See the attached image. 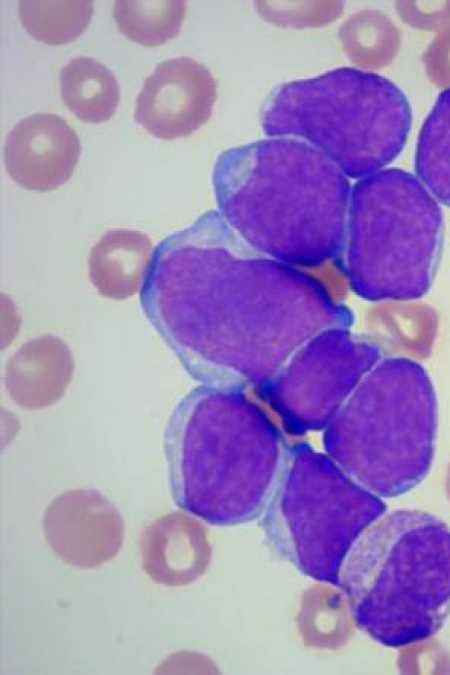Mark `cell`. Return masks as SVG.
Returning <instances> with one entry per match:
<instances>
[{
	"label": "cell",
	"instance_id": "obj_1",
	"mask_svg": "<svg viewBox=\"0 0 450 675\" xmlns=\"http://www.w3.org/2000/svg\"><path fill=\"white\" fill-rule=\"evenodd\" d=\"M338 586L376 642L401 647L433 636L450 613V527L420 510L382 515L349 552Z\"/></svg>",
	"mask_w": 450,
	"mask_h": 675
},
{
	"label": "cell",
	"instance_id": "obj_2",
	"mask_svg": "<svg viewBox=\"0 0 450 675\" xmlns=\"http://www.w3.org/2000/svg\"><path fill=\"white\" fill-rule=\"evenodd\" d=\"M329 457L380 498L402 495L427 476L437 402L423 366L408 358L375 364L331 421Z\"/></svg>",
	"mask_w": 450,
	"mask_h": 675
},
{
	"label": "cell",
	"instance_id": "obj_3",
	"mask_svg": "<svg viewBox=\"0 0 450 675\" xmlns=\"http://www.w3.org/2000/svg\"><path fill=\"white\" fill-rule=\"evenodd\" d=\"M213 185L227 220L254 237H322L339 245L349 182L323 152L294 139H265L219 155Z\"/></svg>",
	"mask_w": 450,
	"mask_h": 675
},
{
	"label": "cell",
	"instance_id": "obj_4",
	"mask_svg": "<svg viewBox=\"0 0 450 675\" xmlns=\"http://www.w3.org/2000/svg\"><path fill=\"white\" fill-rule=\"evenodd\" d=\"M268 136L301 137L346 175L380 171L403 150L411 128L408 99L389 79L351 67L277 87L261 110Z\"/></svg>",
	"mask_w": 450,
	"mask_h": 675
},
{
	"label": "cell",
	"instance_id": "obj_5",
	"mask_svg": "<svg viewBox=\"0 0 450 675\" xmlns=\"http://www.w3.org/2000/svg\"><path fill=\"white\" fill-rule=\"evenodd\" d=\"M439 202L413 174L380 170L358 181L348 217V270L371 300H413L430 288L442 242Z\"/></svg>",
	"mask_w": 450,
	"mask_h": 675
},
{
	"label": "cell",
	"instance_id": "obj_6",
	"mask_svg": "<svg viewBox=\"0 0 450 675\" xmlns=\"http://www.w3.org/2000/svg\"><path fill=\"white\" fill-rule=\"evenodd\" d=\"M386 509L330 457L296 447L285 451L260 516L278 554L305 576L338 585L349 552Z\"/></svg>",
	"mask_w": 450,
	"mask_h": 675
},
{
	"label": "cell",
	"instance_id": "obj_7",
	"mask_svg": "<svg viewBox=\"0 0 450 675\" xmlns=\"http://www.w3.org/2000/svg\"><path fill=\"white\" fill-rule=\"evenodd\" d=\"M242 444L216 426L204 389L187 395L165 433L175 503L213 525H235L262 513L285 451L278 442Z\"/></svg>",
	"mask_w": 450,
	"mask_h": 675
},
{
	"label": "cell",
	"instance_id": "obj_8",
	"mask_svg": "<svg viewBox=\"0 0 450 675\" xmlns=\"http://www.w3.org/2000/svg\"><path fill=\"white\" fill-rule=\"evenodd\" d=\"M216 98L210 71L192 58L175 57L158 64L144 80L134 118L157 138H182L208 121Z\"/></svg>",
	"mask_w": 450,
	"mask_h": 675
},
{
	"label": "cell",
	"instance_id": "obj_9",
	"mask_svg": "<svg viewBox=\"0 0 450 675\" xmlns=\"http://www.w3.org/2000/svg\"><path fill=\"white\" fill-rule=\"evenodd\" d=\"M80 152L76 132L62 117L36 113L18 122L7 135L4 165L19 186L51 191L73 176Z\"/></svg>",
	"mask_w": 450,
	"mask_h": 675
},
{
	"label": "cell",
	"instance_id": "obj_10",
	"mask_svg": "<svg viewBox=\"0 0 450 675\" xmlns=\"http://www.w3.org/2000/svg\"><path fill=\"white\" fill-rule=\"evenodd\" d=\"M46 542L65 563L94 568L120 551L124 528L121 518L95 495H69L59 500L44 521Z\"/></svg>",
	"mask_w": 450,
	"mask_h": 675
},
{
	"label": "cell",
	"instance_id": "obj_11",
	"mask_svg": "<svg viewBox=\"0 0 450 675\" xmlns=\"http://www.w3.org/2000/svg\"><path fill=\"white\" fill-rule=\"evenodd\" d=\"M142 567L152 581L165 586L186 584L206 568L210 548L202 528L178 515L150 525L140 539Z\"/></svg>",
	"mask_w": 450,
	"mask_h": 675
},
{
	"label": "cell",
	"instance_id": "obj_12",
	"mask_svg": "<svg viewBox=\"0 0 450 675\" xmlns=\"http://www.w3.org/2000/svg\"><path fill=\"white\" fill-rule=\"evenodd\" d=\"M152 254L153 245L146 234L130 229L109 230L90 251V280L104 297H131L142 288Z\"/></svg>",
	"mask_w": 450,
	"mask_h": 675
},
{
	"label": "cell",
	"instance_id": "obj_13",
	"mask_svg": "<svg viewBox=\"0 0 450 675\" xmlns=\"http://www.w3.org/2000/svg\"><path fill=\"white\" fill-rule=\"evenodd\" d=\"M65 106L81 121L102 123L116 112L120 88L113 72L94 58L80 56L60 71Z\"/></svg>",
	"mask_w": 450,
	"mask_h": 675
},
{
	"label": "cell",
	"instance_id": "obj_14",
	"mask_svg": "<svg viewBox=\"0 0 450 675\" xmlns=\"http://www.w3.org/2000/svg\"><path fill=\"white\" fill-rule=\"evenodd\" d=\"M415 172L433 197L450 207V87L439 94L421 127Z\"/></svg>",
	"mask_w": 450,
	"mask_h": 675
},
{
	"label": "cell",
	"instance_id": "obj_15",
	"mask_svg": "<svg viewBox=\"0 0 450 675\" xmlns=\"http://www.w3.org/2000/svg\"><path fill=\"white\" fill-rule=\"evenodd\" d=\"M185 12L184 1H116L112 16L124 36L153 47L179 34Z\"/></svg>",
	"mask_w": 450,
	"mask_h": 675
},
{
	"label": "cell",
	"instance_id": "obj_16",
	"mask_svg": "<svg viewBox=\"0 0 450 675\" xmlns=\"http://www.w3.org/2000/svg\"><path fill=\"white\" fill-rule=\"evenodd\" d=\"M93 1H20L24 29L37 41L61 45L74 41L87 28Z\"/></svg>",
	"mask_w": 450,
	"mask_h": 675
},
{
	"label": "cell",
	"instance_id": "obj_17",
	"mask_svg": "<svg viewBox=\"0 0 450 675\" xmlns=\"http://www.w3.org/2000/svg\"><path fill=\"white\" fill-rule=\"evenodd\" d=\"M328 3H316L310 10H291L284 4L280 8L277 4L256 3L258 11L268 21L284 27L305 28L319 27L331 20L328 8L323 9Z\"/></svg>",
	"mask_w": 450,
	"mask_h": 675
}]
</instances>
